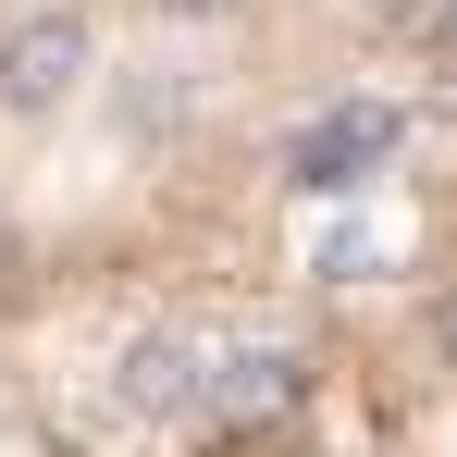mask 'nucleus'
<instances>
[{
    "label": "nucleus",
    "mask_w": 457,
    "mask_h": 457,
    "mask_svg": "<svg viewBox=\"0 0 457 457\" xmlns=\"http://www.w3.org/2000/svg\"><path fill=\"white\" fill-rule=\"evenodd\" d=\"M247 395L198 408L161 457H433V309L408 297L371 334V309H321L272 359H247Z\"/></svg>",
    "instance_id": "obj_2"
},
{
    "label": "nucleus",
    "mask_w": 457,
    "mask_h": 457,
    "mask_svg": "<svg viewBox=\"0 0 457 457\" xmlns=\"http://www.w3.org/2000/svg\"><path fill=\"white\" fill-rule=\"evenodd\" d=\"M395 0H0V346L247 285Z\"/></svg>",
    "instance_id": "obj_1"
}]
</instances>
